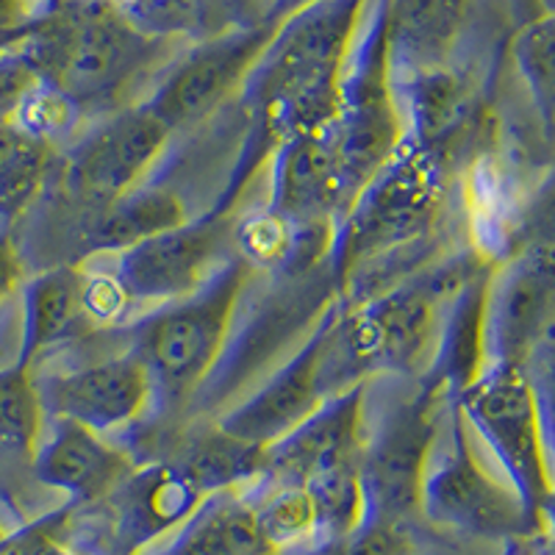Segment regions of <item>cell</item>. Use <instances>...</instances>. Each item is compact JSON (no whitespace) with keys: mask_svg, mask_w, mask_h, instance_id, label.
Here are the masks:
<instances>
[{"mask_svg":"<svg viewBox=\"0 0 555 555\" xmlns=\"http://www.w3.org/2000/svg\"><path fill=\"white\" fill-rule=\"evenodd\" d=\"M469 0H389L386 53L391 76L444 67L464 28Z\"/></svg>","mask_w":555,"mask_h":555,"instance_id":"22","label":"cell"},{"mask_svg":"<svg viewBox=\"0 0 555 555\" xmlns=\"http://www.w3.org/2000/svg\"><path fill=\"white\" fill-rule=\"evenodd\" d=\"M339 304L331 259L304 275L253 272L236 300L225 347L192 398V416H220L306 345L320 320Z\"/></svg>","mask_w":555,"mask_h":555,"instance_id":"4","label":"cell"},{"mask_svg":"<svg viewBox=\"0 0 555 555\" xmlns=\"http://www.w3.org/2000/svg\"><path fill=\"white\" fill-rule=\"evenodd\" d=\"M492 270L475 272L442 311L434 356L420 380L444 400L459 398L486 370V295Z\"/></svg>","mask_w":555,"mask_h":555,"instance_id":"20","label":"cell"},{"mask_svg":"<svg viewBox=\"0 0 555 555\" xmlns=\"http://www.w3.org/2000/svg\"><path fill=\"white\" fill-rule=\"evenodd\" d=\"M170 44L133 26L112 0H73L44 14L23 48L42 81L83 114L106 117L131 106L128 95L162 67Z\"/></svg>","mask_w":555,"mask_h":555,"instance_id":"3","label":"cell"},{"mask_svg":"<svg viewBox=\"0 0 555 555\" xmlns=\"http://www.w3.org/2000/svg\"><path fill=\"white\" fill-rule=\"evenodd\" d=\"M522 547L514 550L512 555H555V542L550 537H528V539H519Z\"/></svg>","mask_w":555,"mask_h":555,"instance_id":"38","label":"cell"},{"mask_svg":"<svg viewBox=\"0 0 555 555\" xmlns=\"http://www.w3.org/2000/svg\"><path fill=\"white\" fill-rule=\"evenodd\" d=\"M37 386L48 420H69L103 436L133 428L153 400L147 370L131 347L73 370L39 375Z\"/></svg>","mask_w":555,"mask_h":555,"instance_id":"15","label":"cell"},{"mask_svg":"<svg viewBox=\"0 0 555 555\" xmlns=\"http://www.w3.org/2000/svg\"><path fill=\"white\" fill-rule=\"evenodd\" d=\"M525 378H528L530 395L537 403L539 428H542L544 453H547L550 475L555 469V320L542 339L533 345L522 364Z\"/></svg>","mask_w":555,"mask_h":555,"instance_id":"30","label":"cell"},{"mask_svg":"<svg viewBox=\"0 0 555 555\" xmlns=\"http://www.w3.org/2000/svg\"><path fill=\"white\" fill-rule=\"evenodd\" d=\"M336 311H339V304L322 317L320 325L311 331L306 345L292 359L267 375L240 403L215 416L225 434L267 450L281 436L309 420L325 400H331L322 380V361L328 350Z\"/></svg>","mask_w":555,"mask_h":555,"instance_id":"16","label":"cell"},{"mask_svg":"<svg viewBox=\"0 0 555 555\" xmlns=\"http://www.w3.org/2000/svg\"><path fill=\"white\" fill-rule=\"evenodd\" d=\"M267 208L292 222L336 225L345 215V181L322 131L289 139L272 153Z\"/></svg>","mask_w":555,"mask_h":555,"instance_id":"19","label":"cell"},{"mask_svg":"<svg viewBox=\"0 0 555 555\" xmlns=\"http://www.w3.org/2000/svg\"><path fill=\"white\" fill-rule=\"evenodd\" d=\"M42 81L23 44L0 51V120H12L23 98Z\"/></svg>","mask_w":555,"mask_h":555,"instance_id":"34","label":"cell"},{"mask_svg":"<svg viewBox=\"0 0 555 555\" xmlns=\"http://www.w3.org/2000/svg\"><path fill=\"white\" fill-rule=\"evenodd\" d=\"M23 272H26V264H23L17 245H14L7 231H0V304L17 289L20 281H23Z\"/></svg>","mask_w":555,"mask_h":555,"instance_id":"36","label":"cell"},{"mask_svg":"<svg viewBox=\"0 0 555 555\" xmlns=\"http://www.w3.org/2000/svg\"><path fill=\"white\" fill-rule=\"evenodd\" d=\"M508 53L537 108L544 139L555 142V12L514 28Z\"/></svg>","mask_w":555,"mask_h":555,"instance_id":"26","label":"cell"},{"mask_svg":"<svg viewBox=\"0 0 555 555\" xmlns=\"http://www.w3.org/2000/svg\"><path fill=\"white\" fill-rule=\"evenodd\" d=\"M83 311V267L59 264L39 272L23 289V334L17 364L37 366L48 350L95 334Z\"/></svg>","mask_w":555,"mask_h":555,"instance_id":"21","label":"cell"},{"mask_svg":"<svg viewBox=\"0 0 555 555\" xmlns=\"http://www.w3.org/2000/svg\"><path fill=\"white\" fill-rule=\"evenodd\" d=\"M83 311L98 331L120 325L131 314V297L126 295L122 284L114 275V267L112 272H89L83 267Z\"/></svg>","mask_w":555,"mask_h":555,"instance_id":"33","label":"cell"},{"mask_svg":"<svg viewBox=\"0 0 555 555\" xmlns=\"http://www.w3.org/2000/svg\"><path fill=\"white\" fill-rule=\"evenodd\" d=\"M281 23L259 14L242 26L195 42L158 78L151 98L139 101L170 133L192 131L236 101L247 73L259 62Z\"/></svg>","mask_w":555,"mask_h":555,"instance_id":"11","label":"cell"},{"mask_svg":"<svg viewBox=\"0 0 555 555\" xmlns=\"http://www.w3.org/2000/svg\"><path fill=\"white\" fill-rule=\"evenodd\" d=\"M42 398L31 366L9 364L0 370V453L34 461L44 434Z\"/></svg>","mask_w":555,"mask_h":555,"instance_id":"27","label":"cell"},{"mask_svg":"<svg viewBox=\"0 0 555 555\" xmlns=\"http://www.w3.org/2000/svg\"><path fill=\"white\" fill-rule=\"evenodd\" d=\"M416 544L403 522L361 519L350 533L311 550V555H414Z\"/></svg>","mask_w":555,"mask_h":555,"instance_id":"31","label":"cell"},{"mask_svg":"<svg viewBox=\"0 0 555 555\" xmlns=\"http://www.w3.org/2000/svg\"><path fill=\"white\" fill-rule=\"evenodd\" d=\"M256 519L278 550L317 544L320 519L306 486H281L261 480V498L250 500Z\"/></svg>","mask_w":555,"mask_h":555,"instance_id":"28","label":"cell"},{"mask_svg":"<svg viewBox=\"0 0 555 555\" xmlns=\"http://www.w3.org/2000/svg\"><path fill=\"white\" fill-rule=\"evenodd\" d=\"M31 467L39 483L69 494V503L92 505L106 498L137 464L120 444L69 420H48Z\"/></svg>","mask_w":555,"mask_h":555,"instance_id":"18","label":"cell"},{"mask_svg":"<svg viewBox=\"0 0 555 555\" xmlns=\"http://www.w3.org/2000/svg\"><path fill=\"white\" fill-rule=\"evenodd\" d=\"M172 133L142 103L106 114L67 151L64 195L92 222L145 183Z\"/></svg>","mask_w":555,"mask_h":555,"instance_id":"12","label":"cell"},{"mask_svg":"<svg viewBox=\"0 0 555 555\" xmlns=\"http://www.w3.org/2000/svg\"><path fill=\"white\" fill-rule=\"evenodd\" d=\"M542 525H544V537H550L555 542V469H553V483H550L547 503L542 508Z\"/></svg>","mask_w":555,"mask_h":555,"instance_id":"39","label":"cell"},{"mask_svg":"<svg viewBox=\"0 0 555 555\" xmlns=\"http://www.w3.org/2000/svg\"><path fill=\"white\" fill-rule=\"evenodd\" d=\"M78 505L64 503L51 514H42L34 522L20 525L17 530L7 533L0 542V555H51L62 544H67L69 525L76 517Z\"/></svg>","mask_w":555,"mask_h":555,"instance_id":"32","label":"cell"},{"mask_svg":"<svg viewBox=\"0 0 555 555\" xmlns=\"http://www.w3.org/2000/svg\"><path fill=\"white\" fill-rule=\"evenodd\" d=\"M53 147L17 122L0 120V231L17 222L42 195Z\"/></svg>","mask_w":555,"mask_h":555,"instance_id":"25","label":"cell"},{"mask_svg":"<svg viewBox=\"0 0 555 555\" xmlns=\"http://www.w3.org/2000/svg\"><path fill=\"white\" fill-rule=\"evenodd\" d=\"M448 403L420 378L380 391L366 380L359 461L364 519L405 525L420 514L425 467Z\"/></svg>","mask_w":555,"mask_h":555,"instance_id":"7","label":"cell"},{"mask_svg":"<svg viewBox=\"0 0 555 555\" xmlns=\"http://www.w3.org/2000/svg\"><path fill=\"white\" fill-rule=\"evenodd\" d=\"M37 3H42V7L53 9V7H62V3H73V0H37Z\"/></svg>","mask_w":555,"mask_h":555,"instance_id":"40","label":"cell"},{"mask_svg":"<svg viewBox=\"0 0 555 555\" xmlns=\"http://www.w3.org/2000/svg\"><path fill=\"white\" fill-rule=\"evenodd\" d=\"M183 222H190V215L181 195L165 183L145 181L120 203H114L106 215L98 217L87 240L92 253H120Z\"/></svg>","mask_w":555,"mask_h":555,"instance_id":"24","label":"cell"},{"mask_svg":"<svg viewBox=\"0 0 555 555\" xmlns=\"http://www.w3.org/2000/svg\"><path fill=\"white\" fill-rule=\"evenodd\" d=\"M231 211H206L197 220L126 247L114 259V275L137 306H167L201 289L234 256Z\"/></svg>","mask_w":555,"mask_h":555,"instance_id":"13","label":"cell"},{"mask_svg":"<svg viewBox=\"0 0 555 555\" xmlns=\"http://www.w3.org/2000/svg\"><path fill=\"white\" fill-rule=\"evenodd\" d=\"M51 555H78V553H73V550L67 547V544H62V547H59V550H53Z\"/></svg>","mask_w":555,"mask_h":555,"instance_id":"41","label":"cell"},{"mask_svg":"<svg viewBox=\"0 0 555 555\" xmlns=\"http://www.w3.org/2000/svg\"><path fill=\"white\" fill-rule=\"evenodd\" d=\"M455 403L473 436H478L494 455L505 473V483L517 492L530 522L544 533L542 508L553 475L544 453L537 403L522 366L489 364L467 391H461Z\"/></svg>","mask_w":555,"mask_h":555,"instance_id":"9","label":"cell"},{"mask_svg":"<svg viewBox=\"0 0 555 555\" xmlns=\"http://www.w3.org/2000/svg\"><path fill=\"white\" fill-rule=\"evenodd\" d=\"M494 267L475 247L448 250L386 295L336 311L322 380L328 398L375 378H420L434 356L442 311L475 272Z\"/></svg>","mask_w":555,"mask_h":555,"instance_id":"2","label":"cell"},{"mask_svg":"<svg viewBox=\"0 0 555 555\" xmlns=\"http://www.w3.org/2000/svg\"><path fill=\"white\" fill-rule=\"evenodd\" d=\"M250 267L231 256L206 284L131 325V350L151 378V423H172L190 405L225 347Z\"/></svg>","mask_w":555,"mask_h":555,"instance_id":"6","label":"cell"},{"mask_svg":"<svg viewBox=\"0 0 555 555\" xmlns=\"http://www.w3.org/2000/svg\"><path fill=\"white\" fill-rule=\"evenodd\" d=\"M142 555H284L261 530L253 503L231 492L208 494L162 547Z\"/></svg>","mask_w":555,"mask_h":555,"instance_id":"23","label":"cell"},{"mask_svg":"<svg viewBox=\"0 0 555 555\" xmlns=\"http://www.w3.org/2000/svg\"><path fill=\"white\" fill-rule=\"evenodd\" d=\"M366 384L325 400L309 420L264 450V483L306 486L322 475L359 467Z\"/></svg>","mask_w":555,"mask_h":555,"instance_id":"17","label":"cell"},{"mask_svg":"<svg viewBox=\"0 0 555 555\" xmlns=\"http://www.w3.org/2000/svg\"><path fill=\"white\" fill-rule=\"evenodd\" d=\"M370 0H320L278 26L240 92L247 139L228 195L245 190L253 172L278 147L334 120L347 56Z\"/></svg>","mask_w":555,"mask_h":555,"instance_id":"1","label":"cell"},{"mask_svg":"<svg viewBox=\"0 0 555 555\" xmlns=\"http://www.w3.org/2000/svg\"><path fill=\"white\" fill-rule=\"evenodd\" d=\"M420 514L439 528L478 539L514 542L542 537L512 486L486 469L475 450L473 430L455 400L444 405L442 425L428 455Z\"/></svg>","mask_w":555,"mask_h":555,"instance_id":"8","label":"cell"},{"mask_svg":"<svg viewBox=\"0 0 555 555\" xmlns=\"http://www.w3.org/2000/svg\"><path fill=\"white\" fill-rule=\"evenodd\" d=\"M461 162L464 158L453 153L400 139L398 151L336 220L331 264L339 289L341 281L364 261L416 242L442 240L450 195L464 167Z\"/></svg>","mask_w":555,"mask_h":555,"instance_id":"5","label":"cell"},{"mask_svg":"<svg viewBox=\"0 0 555 555\" xmlns=\"http://www.w3.org/2000/svg\"><path fill=\"white\" fill-rule=\"evenodd\" d=\"M550 240H555V167L530 195L522 231H519V247L528 245V242Z\"/></svg>","mask_w":555,"mask_h":555,"instance_id":"35","label":"cell"},{"mask_svg":"<svg viewBox=\"0 0 555 555\" xmlns=\"http://www.w3.org/2000/svg\"><path fill=\"white\" fill-rule=\"evenodd\" d=\"M206 500L165 461L133 467L112 492L92 505H78L67 547L78 555H142L170 537Z\"/></svg>","mask_w":555,"mask_h":555,"instance_id":"10","label":"cell"},{"mask_svg":"<svg viewBox=\"0 0 555 555\" xmlns=\"http://www.w3.org/2000/svg\"><path fill=\"white\" fill-rule=\"evenodd\" d=\"M87 114L78 108L73 98H67L59 87L48 81H39L37 87L23 98V103L14 112L12 122H17L23 131L34 133L48 145H56L62 139H69L78 131Z\"/></svg>","mask_w":555,"mask_h":555,"instance_id":"29","label":"cell"},{"mask_svg":"<svg viewBox=\"0 0 555 555\" xmlns=\"http://www.w3.org/2000/svg\"><path fill=\"white\" fill-rule=\"evenodd\" d=\"M508 3H512L514 28L525 26V23H533V20L555 12V0H508Z\"/></svg>","mask_w":555,"mask_h":555,"instance_id":"37","label":"cell"},{"mask_svg":"<svg viewBox=\"0 0 555 555\" xmlns=\"http://www.w3.org/2000/svg\"><path fill=\"white\" fill-rule=\"evenodd\" d=\"M555 320V240L528 242L500 261L486 295V366H522Z\"/></svg>","mask_w":555,"mask_h":555,"instance_id":"14","label":"cell"}]
</instances>
